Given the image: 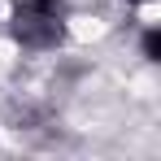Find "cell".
Wrapping results in <instances>:
<instances>
[{"instance_id":"obj_1","label":"cell","mask_w":161,"mask_h":161,"mask_svg":"<svg viewBox=\"0 0 161 161\" xmlns=\"http://www.w3.org/2000/svg\"><path fill=\"white\" fill-rule=\"evenodd\" d=\"M9 39L22 53H57L70 39V4L65 0H13Z\"/></svg>"},{"instance_id":"obj_2","label":"cell","mask_w":161,"mask_h":161,"mask_svg":"<svg viewBox=\"0 0 161 161\" xmlns=\"http://www.w3.org/2000/svg\"><path fill=\"white\" fill-rule=\"evenodd\" d=\"M139 57L144 61H161V31H157V22H148V26L139 31Z\"/></svg>"}]
</instances>
